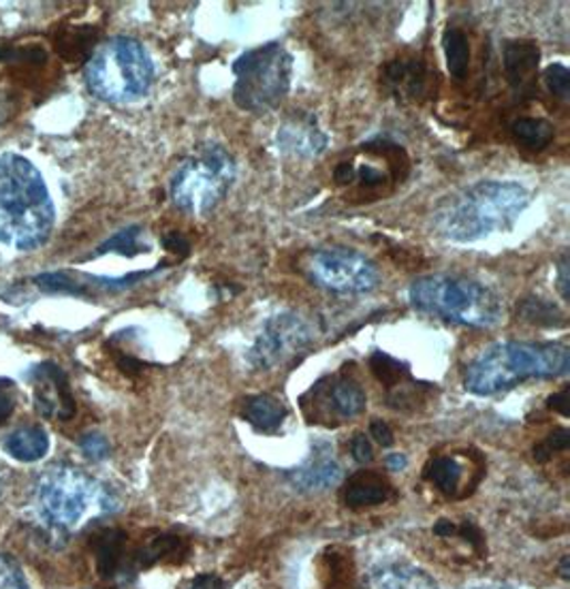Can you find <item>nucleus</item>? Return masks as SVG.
<instances>
[{
    "mask_svg": "<svg viewBox=\"0 0 570 589\" xmlns=\"http://www.w3.org/2000/svg\"><path fill=\"white\" fill-rule=\"evenodd\" d=\"M56 207L41 172L29 158L0 154V244L37 250L54 231Z\"/></svg>",
    "mask_w": 570,
    "mask_h": 589,
    "instance_id": "1",
    "label": "nucleus"
},
{
    "mask_svg": "<svg viewBox=\"0 0 570 589\" xmlns=\"http://www.w3.org/2000/svg\"><path fill=\"white\" fill-rule=\"evenodd\" d=\"M528 206L530 193L519 182L483 179L436 206L434 229L455 244H473L510 229Z\"/></svg>",
    "mask_w": 570,
    "mask_h": 589,
    "instance_id": "2",
    "label": "nucleus"
},
{
    "mask_svg": "<svg viewBox=\"0 0 570 589\" xmlns=\"http://www.w3.org/2000/svg\"><path fill=\"white\" fill-rule=\"evenodd\" d=\"M570 351L560 342L509 340L483 349L464 372V386L475 395H494L528 381L567 376Z\"/></svg>",
    "mask_w": 570,
    "mask_h": 589,
    "instance_id": "3",
    "label": "nucleus"
},
{
    "mask_svg": "<svg viewBox=\"0 0 570 589\" xmlns=\"http://www.w3.org/2000/svg\"><path fill=\"white\" fill-rule=\"evenodd\" d=\"M411 306L427 317L473 329L502 323L505 303L491 287L459 273L421 276L408 287Z\"/></svg>",
    "mask_w": 570,
    "mask_h": 589,
    "instance_id": "4",
    "label": "nucleus"
},
{
    "mask_svg": "<svg viewBox=\"0 0 570 589\" xmlns=\"http://www.w3.org/2000/svg\"><path fill=\"white\" fill-rule=\"evenodd\" d=\"M86 84L96 99L114 105H128L151 92L154 62L137 39L114 37L89 59Z\"/></svg>",
    "mask_w": 570,
    "mask_h": 589,
    "instance_id": "5",
    "label": "nucleus"
},
{
    "mask_svg": "<svg viewBox=\"0 0 570 589\" xmlns=\"http://www.w3.org/2000/svg\"><path fill=\"white\" fill-rule=\"evenodd\" d=\"M234 179V156L218 144H206L178 165L169 179V195L182 211L204 216L227 197Z\"/></svg>",
    "mask_w": 570,
    "mask_h": 589,
    "instance_id": "6",
    "label": "nucleus"
},
{
    "mask_svg": "<svg viewBox=\"0 0 570 589\" xmlns=\"http://www.w3.org/2000/svg\"><path fill=\"white\" fill-rule=\"evenodd\" d=\"M236 105L250 114L276 110L291 90L293 56L278 41L252 48L234 62Z\"/></svg>",
    "mask_w": 570,
    "mask_h": 589,
    "instance_id": "7",
    "label": "nucleus"
},
{
    "mask_svg": "<svg viewBox=\"0 0 570 589\" xmlns=\"http://www.w3.org/2000/svg\"><path fill=\"white\" fill-rule=\"evenodd\" d=\"M105 510H114V500L92 480L86 472L66 464L50 466L37 483V506L41 517L54 530L75 528L94 502Z\"/></svg>",
    "mask_w": 570,
    "mask_h": 589,
    "instance_id": "8",
    "label": "nucleus"
},
{
    "mask_svg": "<svg viewBox=\"0 0 570 589\" xmlns=\"http://www.w3.org/2000/svg\"><path fill=\"white\" fill-rule=\"evenodd\" d=\"M305 273L312 285L338 294L372 293L381 285L376 264L357 250L330 246L308 255Z\"/></svg>",
    "mask_w": 570,
    "mask_h": 589,
    "instance_id": "9",
    "label": "nucleus"
},
{
    "mask_svg": "<svg viewBox=\"0 0 570 589\" xmlns=\"http://www.w3.org/2000/svg\"><path fill=\"white\" fill-rule=\"evenodd\" d=\"M367 395L349 370L330 374L312 384L301 397V411L308 423L338 427L365 411Z\"/></svg>",
    "mask_w": 570,
    "mask_h": 589,
    "instance_id": "10",
    "label": "nucleus"
},
{
    "mask_svg": "<svg viewBox=\"0 0 570 589\" xmlns=\"http://www.w3.org/2000/svg\"><path fill=\"white\" fill-rule=\"evenodd\" d=\"M314 342V329L298 312H280L266 321L248 351V363L257 372H270L305 353Z\"/></svg>",
    "mask_w": 570,
    "mask_h": 589,
    "instance_id": "11",
    "label": "nucleus"
},
{
    "mask_svg": "<svg viewBox=\"0 0 570 589\" xmlns=\"http://www.w3.org/2000/svg\"><path fill=\"white\" fill-rule=\"evenodd\" d=\"M167 264H160L152 271H135L122 278H101L91 273H80V271H54V273H41L34 278V285L43 293L73 294V297H96V294H112L126 291L135 287L137 282L146 280L154 271Z\"/></svg>",
    "mask_w": 570,
    "mask_h": 589,
    "instance_id": "12",
    "label": "nucleus"
},
{
    "mask_svg": "<svg viewBox=\"0 0 570 589\" xmlns=\"http://www.w3.org/2000/svg\"><path fill=\"white\" fill-rule=\"evenodd\" d=\"M32 386V400L37 413L48 418L69 421L75 414V397L69 386V376L59 363L43 361L27 372Z\"/></svg>",
    "mask_w": 570,
    "mask_h": 589,
    "instance_id": "13",
    "label": "nucleus"
},
{
    "mask_svg": "<svg viewBox=\"0 0 570 589\" xmlns=\"http://www.w3.org/2000/svg\"><path fill=\"white\" fill-rule=\"evenodd\" d=\"M436 71L419 54H402L390 60L383 69V89L402 103H419L429 90Z\"/></svg>",
    "mask_w": 570,
    "mask_h": 589,
    "instance_id": "14",
    "label": "nucleus"
},
{
    "mask_svg": "<svg viewBox=\"0 0 570 589\" xmlns=\"http://www.w3.org/2000/svg\"><path fill=\"white\" fill-rule=\"evenodd\" d=\"M276 144L284 154L312 158L328 147V135L317 126L312 116H296L278 128Z\"/></svg>",
    "mask_w": 570,
    "mask_h": 589,
    "instance_id": "15",
    "label": "nucleus"
},
{
    "mask_svg": "<svg viewBox=\"0 0 570 589\" xmlns=\"http://www.w3.org/2000/svg\"><path fill=\"white\" fill-rule=\"evenodd\" d=\"M393 494L387 476L381 472L360 471L353 476H349L344 489H342V500L349 508H367V506H379L390 500Z\"/></svg>",
    "mask_w": 570,
    "mask_h": 589,
    "instance_id": "16",
    "label": "nucleus"
},
{
    "mask_svg": "<svg viewBox=\"0 0 570 589\" xmlns=\"http://www.w3.org/2000/svg\"><path fill=\"white\" fill-rule=\"evenodd\" d=\"M92 554L103 579H116L126 566L128 536L121 528H105L92 536Z\"/></svg>",
    "mask_w": 570,
    "mask_h": 589,
    "instance_id": "17",
    "label": "nucleus"
},
{
    "mask_svg": "<svg viewBox=\"0 0 570 589\" xmlns=\"http://www.w3.org/2000/svg\"><path fill=\"white\" fill-rule=\"evenodd\" d=\"M502 62L510 86L528 89L539 71L540 48L535 41H507L502 48Z\"/></svg>",
    "mask_w": 570,
    "mask_h": 589,
    "instance_id": "18",
    "label": "nucleus"
},
{
    "mask_svg": "<svg viewBox=\"0 0 570 589\" xmlns=\"http://www.w3.org/2000/svg\"><path fill=\"white\" fill-rule=\"evenodd\" d=\"M287 406L276 400L273 395L268 393H259V395H250L243 400L241 404V418L259 434H278L284 418H287Z\"/></svg>",
    "mask_w": 570,
    "mask_h": 589,
    "instance_id": "19",
    "label": "nucleus"
},
{
    "mask_svg": "<svg viewBox=\"0 0 570 589\" xmlns=\"http://www.w3.org/2000/svg\"><path fill=\"white\" fill-rule=\"evenodd\" d=\"M363 589H438L434 577L408 564H390L374 570Z\"/></svg>",
    "mask_w": 570,
    "mask_h": 589,
    "instance_id": "20",
    "label": "nucleus"
},
{
    "mask_svg": "<svg viewBox=\"0 0 570 589\" xmlns=\"http://www.w3.org/2000/svg\"><path fill=\"white\" fill-rule=\"evenodd\" d=\"M188 554V542L176 536V534H158L146 542L142 549H137L131 558V564L139 570L152 568L156 564H176L186 558Z\"/></svg>",
    "mask_w": 570,
    "mask_h": 589,
    "instance_id": "21",
    "label": "nucleus"
},
{
    "mask_svg": "<svg viewBox=\"0 0 570 589\" xmlns=\"http://www.w3.org/2000/svg\"><path fill=\"white\" fill-rule=\"evenodd\" d=\"M4 451L24 464L39 462L50 451V436L39 425H24L4 438Z\"/></svg>",
    "mask_w": 570,
    "mask_h": 589,
    "instance_id": "22",
    "label": "nucleus"
},
{
    "mask_svg": "<svg viewBox=\"0 0 570 589\" xmlns=\"http://www.w3.org/2000/svg\"><path fill=\"white\" fill-rule=\"evenodd\" d=\"M287 478L300 489V492H323L340 483L342 471L330 457H317L308 462L305 466L287 472Z\"/></svg>",
    "mask_w": 570,
    "mask_h": 589,
    "instance_id": "23",
    "label": "nucleus"
},
{
    "mask_svg": "<svg viewBox=\"0 0 570 589\" xmlns=\"http://www.w3.org/2000/svg\"><path fill=\"white\" fill-rule=\"evenodd\" d=\"M464 464L459 462V457L455 455H441L434 457L425 471H423V478L434 485L438 492H443L445 496L455 498L459 492V485L464 480Z\"/></svg>",
    "mask_w": 570,
    "mask_h": 589,
    "instance_id": "24",
    "label": "nucleus"
},
{
    "mask_svg": "<svg viewBox=\"0 0 570 589\" xmlns=\"http://www.w3.org/2000/svg\"><path fill=\"white\" fill-rule=\"evenodd\" d=\"M99 39V30L92 27H62L56 32V52L66 62H80L91 56L92 48Z\"/></svg>",
    "mask_w": 570,
    "mask_h": 589,
    "instance_id": "25",
    "label": "nucleus"
},
{
    "mask_svg": "<svg viewBox=\"0 0 570 589\" xmlns=\"http://www.w3.org/2000/svg\"><path fill=\"white\" fill-rule=\"evenodd\" d=\"M510 135L515 144H519L530 152H542L551 146L556 137V128L549 120L545 118H517L510 124Z\"/></svg>",
    "mask_w": 570,
    "mask_h": 589,
    "instance_id": "26",
    "label": "nucleus"
},
{
    "mask_svg": "<svg viewBox=\"0 0 570 589\" xmlns=\"http://www.w3.org/2000/svg\"><path fill=\"white\" fill-rule=\"evenodd\" d=\"M443 50L447 56L450 78L464 80L470 66V43L468 34L457 27H447L443 32Z\"/></svg>",
    "mask_w": 570,
    "mask_h": 589,
    "instance_id": "27",
    "label": "nucleus"
},
{
    "mask_svg": "<svg viewBox=\"0 0 570 589\" xmlns=\"http://www.w3.org/2000/svg\"><path fill=\"white\" fill-rule=\"evenodd\" d=\"M519 317L530 324L539 327H564L567 319L564 312L545 297H526L517 306Z\"/></svg>",
    "mask_w": 570,
    "mask_h": 589,
    "instance_id": "28",
    "label": "nucleus"
},
{
    "mask_svg": "<svg viewBox=\"0 0 570 589\" xmlns=\"http://www.w3.org/2000/svg\"><path fill=\"white\" fill-rule=\"evenodd\" d=\"M370 370L376 376V381L385 384L387 389H397L400 384L411 381V370L406 363L393 359L391 354L376 351L370 356Z\"/></svg>",
    "mask_w": 570,
    "mask_h": 589,
    "instance_id": "29",
    "label": "nucleus"
},
{
    "mask_svg": "<svg viewBox=\"0 0 570 589\" xmlns=\"http://www.w3.org/2000/svg\"><path fill=\"white\" fill-rule=\"evenodd\" d=\"M142 237V227H126L118 231L116 236L110 237L107 241H103L91 257H101V255H107V252H116L122 257H135V255H142V252H148V246L139 241Z\"/></svg>",
    "mask_w": 570,
    "mask_h": 589,
    "instance_id": "30",
    "label": "nucleus"
},
{
    "mask_svg": "<svg viewBox=\"0 0 570 589\" xmlns=\"http://www.w3.org/2000/svg\"><path fill=\"white\" fill-rule=\"evenodd\" d=\"M570 444V432L567 430V427H558V430H553L545 441L539 442L537 446H535V459L537 462H540V464H545V462H549L556 453H562V451H567L569 448Z\"/></svg>",
    "mask_w": 570,
    "mask_h": 589,
    "instance_id": "31",
    "label": "nucleus"
},
{
    "mask_svg": "<svg viewBox=\"0 0 570 589\" xmlns=\"http://www.w3.org/2000/svg\"><path fill=\"white\" fill-rule=\"evenodd\" d=\"M545 86H547V90L556 96V99H562V101H567L570 96V71L564 66V64H560V62H556V64H551V66H547L545 69Z\"/></svg>",
    "mask_w": 570,
    "mask_h": 589,
    "instance_id": "32",
    "label": "nucleus"
},
{
    "mask_svg": "<svg viewBox=\"0 0 570 589\" xmlns=\"http://www.w3.org/2000/svg\"><path fill=\"white\" fill-rule=\"evenodd\" d=\"M0 589H29L20 564L7 554H0Z\"/></svg>",
    "mask_w": 570,
    "mask_h": 589,
    "instance_id": "33",
    "label": "nucleus"
},
{
    "mask_svg": "<svg viewBox=\"0 0 570 589\" xmlns=\"http://www.w3.org/2000/svg\"><path fill=\"white\" fill-rule=\"evenodd\" d=\"M80 448H82V453H84L89 459H92V462H101V459H105V457L110 455V451H112L110 441H107L103 434H99V432L84 434L82 441H80Z\"/></svg>",
    "mask_w": 570,
    "mask_h": 589,
    "instance_id": "34",
    "label": "nucleus"
},
{
    "mask_svg": "<svg viewBox=\"0 0 570 589\" xmlns=\"http://www.w3.org/2000/svg\"><path fill=\"white\" fill-rule=\"evenodd\" d=\"M48 54L41 48H2L0 45V62H32L45 64Z\"/></svg>",
    "mask_w": 570,
    "mask_h": 589,
    "instance_id": "35",
    "label": "nucleus"
},
{
    "mask_svg": "<svg viewBox=\"0 0 570 589\" xmlns=\"http://www.w3.org/2000/svg\"><path fill=\"white\" fill-rule=\"evenodd\" d=\"M18 386L11 379H0V425H4L18 409Z\"/></svg>",
    "mask_w": 570,
    "mask_h": 589,
    "instance_id": "36",
    "label": "nucleus"
},
{
    "mask_svg": "<svg viewBox=\"0 0 570 589\" xmlns=\"http://www.w3.org/2000/svg\"><path fill=\"white\" fill-rule=\"evenodd\" d=\"M390 174L383 172L381 167H374V165H363V167H355V179H360L363 188H381L385 182H387Z\"/></svg>",
    "mask_w": 570,
    "mask_h": 589,
    "instance_id": "37",
    "label": "nucleus"
},
{
    "mask_svg": "<svg viewBox=\"0 0 570 589\" xmlns=\"http://www.w3.org/2000/svg\"><path fill=\"white\" fill-rule=\"evenodd\" d=\"M349 448H351V455H353V459H355L357 464H361V466H365V464H370V462L374 459V448H372V442H370V438H367L365 434H355V436L351 438Z\"/></svg>",
    "mask_w": 570,
    "mask_h": 589,
    "instance_id": "38",
    "label": "nucleus"
},
{
    "mask_svg": "<svg viewBox=\"0 0 570 589\" xmlns=\"http://www.w3.org/2000/svg\"><path fill=\"white\" fill-rule=\"evenodd\" d=\"M163 246L167 252H172L176 257V261H182L190 252V241L178 231H172V234L163 237Z\"/></svg>",
    "mask_w": 570,
    "mask_h": 589,
    "instance_id": "39",
    "label": "nucleus"
},
{
    "mask_svg": "<svg viewBox=\"0 0 570 589\" xmlns=\"http://www.w3.org/2000/svg\"><path fill=\"white\" fill-rule=\"evenodd\" d=\"M457 534L479 554V556H483L485 554V536H483V531L473 524V521H464L459 528H457Z\"/></svg>",
    "mask_w": 570,
    "mask_h": 589,
    "instance_id": "40",
    "label": "nucleus"
},
{
    "mask_svg": "<svg viewBox=\"0 0 570 589\" xmlns=\"http://www.w3.org/2000/svg\"><path fill=\"white\" fill-rule=\"evenodd\" d=\"M370 436L379 442L381 446H391L393 441H395V438H393V430H391L390 423H385L383 418H374V421L370 423Z\"/></svg>",
    "mask_w": 570,
    "mask_h": 589,
    "instance_id": "41",
    "label": "nucleus"
},
{
    "mask_svg": "<svg viewBox=\"0 0 570 589\" xmlns=\"http://www.w3.org/2000/svg\"><path fill=\"white\" fill-rule=\"evenodd\" d=\"M186 589H227L225 588V581L220 579V577H216V575H211V572H208V575H199V577H195L190 583H188V588Z\"/></svg>",
    "mask_w": 570,
    "mask_h": 589,
    "instance_id": "42",
    "label": "nucleus"
},
{
    "mask_svg": "<svg viewBox=\"0 0 570 589\" xmlns=\"http://www.w3.org/2000/svg\"><path fill=\"white\" fill-rule=\"evenodd\" d=\"M558 289L564 301H569V255H562L558 264Z\"/></svg>",
    "mask_w": 570,
    "mask_h": 589,
    "instance_id": "43",
    "label": "nucleus"
},
{
    "mask_svg": "<svg viewBox=\"0 0 570 589\" xmlns=\"http://www.w3.org/2000/svg\"><path fill=\"white\" fill-rule=\"evenodd\" d=\"M335 182L346 186V184H353L355 182V165L351 161H342L338 167H335Z\"/></svg>",
    "mask_w": 570,
    "mask_h": 589,
    "instance_id": "44",
    "label": "nucleus"
},
{
    "mask_svg": "<svg viewBox=\"0 0 570 589\" xmlns=\"http://www.w3.org/2000/svg\"><path fill=\"white\" fill-rule=\"evenodd\" d=\"M567 404H569V389H564L560 393H553L549 397V402H547V406L551 411H556V413H560L562 416H569V406Z\"/></svg>",
    "mask_w": 570,
    "mask_h": 589,
    "instance_id": "45",
    "label": "nucleus"
},
{
    "mask_svg": "<svg viewBox=\"0 0 570 589\" xmlns=\"http://www.w3.org/2000/svg\"><path fill=\"white\" fill-rule=\"evenodd\" d=\"M434 534L441 536V538H450L457 534V526L449 521V519H441L436 526H434Z\"/></svg>",
    "mask_w": 570,
    "mask_h": 589,
    "instance_id": "46",
    "label": "nucleus"
},
{
    "mask_svg": "<svg viewBox=\"0 0 570 589\" xmlns=\"http://www.w3.org/2000/svg\"><path fill=\"white\" fill-rule=\"evenodd\" d=\"M406 464H408L406 457L400 455V453H391L390 457H387V466H390V471H404Z\"/></svg>",
    "mask_w": 570,
    "mask_h": 589,
    "instance_id": "47",
    "label": "nucleus"
},
{
    "mask_svg": "<svg viewBox=\"0 0 570 589\" xmlns=\"http://www.w3.org/2000/svg\"><path fill=\"white\" fill-rule=\"evenodd\" d=\"M9 114H11V103L4 96H0V124L9 118Z\"/></svg>",
    "mask_w": 570,
    "mask_h": 589,
    "instance_id": "48",
    "label": "nucleus"
},
{
    "mask_svg": "<svg viewBox=\"0 0 570 589\" xmlns=\"http://www.w3.org/2000/svg\"><path fill=\"white\" fill-rule=\"evenodd\" d=\"M569 556H564L562 561H560V575H562V579H569Z\"/></svg>",
    "mask_w": 570,
    "mask_h": 589,
    "instance_id": "49",
    "label": "nucleus"
},
{
    "mask_svg": "<svg viewBox=\"0 0 570 589\" xmlns=\"http://www.w3.org/2000/svg\"><path fill=\"white\" fill-rule=\"evenodd\" d=\"M470 589H510L507 586H498V583H487V586H477V588Z\"/></svg>",
    "mask_w": 570,
    "mask_h": 589,
    "instance_id": "50",
    "label": "nucleus"
}]
</instances>
